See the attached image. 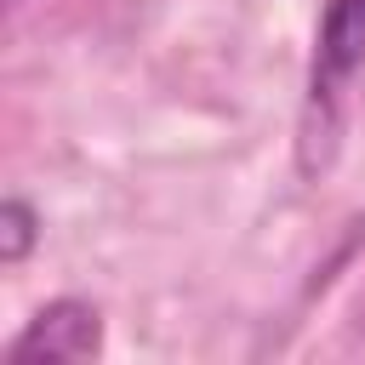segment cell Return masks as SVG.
Wrapping results in <instances>:
<instances>
[{"instance_id":"7a4b0ae2","label":"cell","mask_w":365,"mask_h":365,"mask_svg":"<svg viewBox=\"0 0 365 365\" xmlns=\"http://www.w3.org/2000/svg\"><path fill=\"white\" fill-rule=\"evenodd\" d=\"M365 63V0H331L314 51V103H331Z\"/></svg>"},{"instance_id":"6da1fadb","label":"cell","mask_w":365,"mask_h":365,"mask_svg":"<svg viewBox=\"0 0 365 365\" xmlns=\"http://www.w3.org/2000/svg\"><path fill=\"white\" fill-rule=\"evenodd\" d=\"M103 348V319L91 302H51L29 319V331L11 342V365H40V359H91Z\"/></svg>"},{"instance_id":"3957f363","label":"cell","mask_w":365,"mask_h":365,"mask_svg":"<svg viewBox=\"0 0 365 365\" xmlns=\"http://www.w3.org/2000/svg\"><path fill=\"white\" fill-rule=\"evenodd\" d=\"M34 228H40L34 211H29L23 200H6V205H0V257H6V262H23L29 245H34Z\"/></svg>"}]
</instances>
